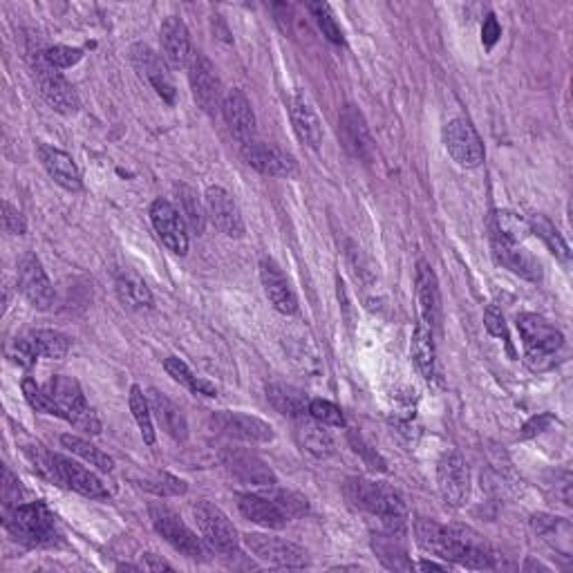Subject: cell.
Instances as JSON below:
<instances>
[{
	"label": "cell",
	"mask_w": 573,
	"mask_h": 573,
	"mask_svg": "<svg viewBox=\"0 0 573 573\" xmlns=\"http://www.w3.org/2000/svg\"><path fill=\"white\" fill-rule=\"evenodd\" d=\"M419 547L435 556L455 562L466 569H495L497 556L491 544L468 526H444L435 520L419 518L415 522Z\"/></svg>",
	"instance_id": "6da1fadb"
},
{
	"label": "cell",
	"mask_w": 573,
	"mask_h": 573,
	"mask_svg": "<svg viewBox=\"0 0 573 573\" xmlns=\"http://www.w3.org/2000/svg\"><path fill=\"white\" fill-rule=\"evenodd\" d=\"M345 495L354 506L377 515L385 531L399 535L406 531V504L392 486L370 482V479H350L345 484Z\"/></svg>",
	"instance_id": "7a4b0ae2"
},
{
	"label": "cell",
	"mask_w": 573,
	"mask_h": 573,
	"mask_svg": "<svg viewBox=\"0 0 573 573\" xmlns=\"http://www.w3.org/2000/svg\"><path fill=\"white\" fill-rule=\"evenodd\" d=\"M518 330L524 343V354L529 368L535 372H544L553 368L556 354L565 345V336L556 330L549 321H544L538 314L518 316Z\"/></svg>",
	"instance_id": "3957f363"
},
{
	"label": "cell",
	"mask_w": 573,
	"mask_h": 573,
	"mask_svg": "<svg viewBox=\"0 0 573 573\" xmlns=\"http://www.w3.org/2000/svg\"><path fill=\"white\" fill-rule=\"evenodd\" d=\"M5 529L27 547H48L56 542V518L41 502L5 509Z\"/></svg>",
	"instance_id": "277c9868"
},
{
	"label": "cell",
	"mask_w": 573,
	"mask_h": 573,
	"mask_svg": "<svg viewBox=\"0 0 573 573\" xmlns=\"http://www.w3.org/2000/svg\"><path fill=\"white\" fill-rule=\"evenodd\" d=\"M48 392L63 410V419H68L74 428L88 432V435H99L101 421L95 415V410L88 406L86 394H83L77 381L63 377V374H56L48 383Z\"/></svg>",
	"instance_id": "5b68a950"
},
{
	"label": "cell",
	"mask_w": 573,
	"mask_h": 573,
	"mask_svg": "<svg viewBox=\"0 0 573 573\" xmlns=\"http://www.w3.org/2000/svg\"><path fill=\"white\" fill-rule=\"evenodd\" d=\"M150 520H153L155 531L171 544L175 551L191 560H206V549L202 540L182 522L180 515L162 504H150Z\"/></svg>",
	"instance_id": "8992f818"
},
{
	"label": "cell",
	"mask_w": 573,
	"mask_h": 573,
	"mask_svg": "<svg viewBox=\"0 0 573 573\" xmlns=\"http://www.w3.org/2000/svg\"><path fill=\"white\" fill-rule=\"evenodd\" d=\"M193 515L204 542L209 544L213 551L224 553V556L238 551L240 538L236 526L231 524V520L218 509V506L202 500L193 506Z\"/></svg>",
	"instance_id": "52a82bcc"
},
{
	"label": "cell",
	"mask_w": 573,
	"mask_h": 573,
	"mask_svg": "<svg viewBox=\"0 0 573 573\" xmlns=\"http://www.w3.org/2000/svg\"><path fill=\"white\" fill-rule=\"evenodd\" d=\"M189 81L193 97L206 115H215L222 108V83L215 65L202 52H193L189 63Z\"/></svg>",
	"instance_id": "ba28073f"
},
{
	"label": "cell",
	"mask_w": 573,
	"mask_h": 573,
	"mask_svg": "<svg viewBox=\"0 0 573 573\" xmlns=\"http://www.w3.org/2000/svg\"><path fill=\"white\" fill-rule=\"evenodd\" d=\"M244 544L260 558L262 562H269L274 567H289L298 569L307 565V553L300 549L298 544L287 542L283 538H274V535H262V533H249L244 535Z\"/></svg>",
	"instance_id": "9c48e42d"
},
{
	"label": "cell",
	"mask_w": 573,
	"mask_h": 573,
	"mask_svg": "<svg viewBox=\"0 0 573 573\" xmlns=\"http://www.w3.org/2000/svg\"><path fill=\"white\" fill-rule=\"evenodd\" d=\"M34 79L36 83H39L41 95L56 112L72 115V112L79 110L81 101H79L77 90L72 88V83L65 79L61 72H56L52 65H48V61H45L43 56L34 63Z\"/></svg>",
	"instance_id": "30bf717a"
},
{
	"label": "cell",
	"mask_w": 573,
	"mask_h": 573,
	"mask_svg": "<svg viewBox=\"0 0 573 573\" xmlns=\"http://www.w3.org/2000/svg\"><path fill=\"white\" fill-rule=\"evenodd\" d=\"M444 144L450 157L462 168H477L484 162V144L471 121L453 119L444 130Z\"/></svg>",
	"instance_id": "8fae6325"
},
{
	"label": "cell",
	"mask_w": 573,
	"mask_h": 573,
	"mask_svg": "<svg viewBox=\"0 0 573 573\" xmlns=\"http://www.w3.org/2000/svg\"><path fill=\"white\" fill-rule=\"evenodd\" d=\"M150 220H153L159 240L173 253H177V256H186V251H189V233H186V222L182 213L177 211L171 202L159 197V200H155L153 206H150Z\"/></svg>",
	"instance_id": "7c38bea8"
},
{
	"label": "cell",
	"mask_w": 573,
	"mask_h": 573,
	"mask_svg": "<svg viewBox=\"0 0 573 573\" xmlns=\"http://www.w3.org/2000/svg\"><path fill=\"white\" fill-rule=\"evenodd\" d=\"M222 464L227 466V471L238 477L242 484L271 488L276 484V473L267 466L265 459H260L251 450L242 448H224L222 450Z\"/></svg>",
	"instance_id": "4fadbf2b"
},
{
	"label": "cell",
	"mask_w": 573,
	"mask_h": 573,
	"mask_svg": "<svg viewBox=\"0 0 573 573\" xmlns=\"http://www.w3.org/2000/svg\"><path fill=\"white\" fill-rule=\"evenodd\" d=\"M211 426L231 439L247 441V444H267L274 439V428L258 417L242 415V412H215Z\"/></svg>",
	"instance_id": "5bb4252c"
},
{
	"label": "cell",
	"mask_w": 573,
	"mask_h": 573,
	"mask_svg": "<svg viewBox=\"0 0 573 573\" xmlns=\"http://www.w3.org/2000/svg\"><path fill=\"white\" fill-rule=\"evenodd\" d=\"M18 289L21 294L30 300V305L36 309H50L54 305V287L50 283L48 274L41 265V260L34 253H27L23 260L18 262Z\"/></svg>",
	"instance_id": "9a60e30c"
},
{
	"label": "cell",
	"mask_w": 573,
	"mask_h": 573,
	"mask_svg": "<svg viewBox=\"0 0 573 573\" xmlns=\"http://www.w3.org/2000/svg\"><path fill=\"white\" fill-rule=\"evenodd\" d=\"M439 493L450 506H462L468 497V466L459 450H448L437 464Z\"/></svg>",
	"instance_id": "2e32d148"
},
{
	"label": "cell",
	"mask_w": 573,
	"mask_h": 573,
	"mask_svg": "<svg viewBox=\"0 0 573 573\" xmlns=\"http://www.w3.org/2000/svg\"><path fill=\"white\" fill-rule=\"evenodd\" d=\"M206 215H209L215 229L224 233L227 238L244 236V220L233 197L222 189V186H209L204 193Z\"/></svg>",
	"instance_id": "e0dca14e"
},
{
	"label": "cell",
	"mask_w": 573,
	"mask_h": 573,
	"mask_svg": "<svg viewBox=\"0 0 573 573\" xmlns=\"http://www.w3.org/2000/svg\"><path fill=\"white\" fill-rule=\"evenodd\" d=\"M242 157H244V162H247L251 168H256V171L262 175L289 177L296 173L294 157L285 153L283 148L258 142V139H253V142L242 146Z\"/></svg>",
	"instance_id": "ac0fdd59"
},
{
	"label": "cell",
	"mask_w": 573,
	"mask_h": 573,
	"mask_svg": "<svg viewBox=\"0 0 573 573\" xmlns=\"http://www.w3.org/2000/svg\"><path fill=\"white\" fill-rule=\"evenodd\" d=\"M338 135H341L343 146L350 150V155L363 159V162H372L374 142L368 124H365L361 110L352 103H347L341 115H338Z\"/></svg>",
	"instance_id": "d6986e66"
},
{
	"label": "cell",
	"mask_w": 573,
	"mask_h": 573,
	"mask_svg": "<svg viewBox=\"0 0 573 573\" xmlns=\"http://www.w3.org/2000/svg\"><path fill=\"white\" fill-rule=\"evenodd\" d=\"M130 59H133L137 72L142 74L150 86H153V90L159 97H162L166 103H175L177 92L171 81V74L166 72L164 61L159 59V56L150 50L148 45H142V43L133 45V50H130Z\"/></svg>",
	"instance_id": "ffe728a7"
},
{
	"label": "cell",
	"mask_w": 573,
	"mask_h": 573,
	"mask_svg": "<svg viewBox=\"0 0 573 573\" xmlns=\"http://www.w3.org/2000/svg\"><path fill=\"white\" fill-rule=\"evenodd\" d=\"M222 115L227 119V126L238 139L240 146L256 139V115H253L251 101L242 90H229L222 101Z\"/></svg>",
	"instance_id": "44dd1931"
},
{
	"label": "cell",
	"mask_w": 573,
	"mask_h": 573,
	"mask_svg": "<svg viewBox=\"0 0 573 573\" xmlns=\"http://www.w3.org/2000/svg\"><path fill=\"white\" fill-rule=\"evenodd\" d=\"M159 43H162V54L164 61L171 65L173 70L186 68L191 63V36L182 18L168 16L162 23V30H159Z\"/></svg>",
	"instance_id": "7402d4cb"
},
{
	"label": "cell",
	"mask_w": 573,
	"mask_h": 573,
	"mask_svg": "<svg viewBox=\"0 0 573 573\" xmlns=\"http://www.w3.org/2000/svg\"><path fill=\"white\" fill-rule=\"evenodd\" d=\"M417 298L421 309V321H424L432 332L441 327V294L439 283L432 267L426 260L417 262Z\"/></svg>",
	"instance_id": "603a6c76"
},
{
	"label": "cell",
	"mask_w": 573,
	"mask_h": 573,
	"mask_svg": "<svg viewBox=\"0 0 573 573\" xmlns=\"http://www.w3.org/2000/svg\"><path fill=\"white\" fill-rule=\"evenodd\" d=\"M56 471H59V484L72 488V491L86 495L90 500H106L108 497L101 479L95 473H90L88 468L72 462V459L56 455Z\"/></svg>",
	"instance_id": "cb8c5ba5"
},
{
	"label": "cell",
	"mask_w": 573,
	"mask_h": 573,
	"mask_svg": "<svg viewBox=\"0 0 573 573\" xmlns=\"http://www.w3.org/2000/svg\"><path fill=\"white\" fill-rule=\"evenodd\" d=\"M260 278H262V285H265V294L269 298V303L274 305L276 312L285 314V316L298 312V300H296L294 289L289 287V280L285 278L283 271L276 267V262L262 260Z\"/></svg>",
	"instance_id": "d4e9b609"
},
{
	"label": "cell",
	"mask_w": 573,
	"mask_h": 573,
	"mask_svg": "<svg viewBox=\"0 0 573 573\" xmlns=\"http://www.w3.org/2000/svg\"><path fill=\"white\" fill-rule=\"evenodd\" d=\"M36 153H39L43 168L48 171V175L56 184L63 186L65 191H81V186H83L81 173L68 153H63V150L48 146V144H39Z\"/></svg>",
	"instance_id": "484cf974"
},
{
	"label": "cell",
	"mask_w": 573,
	"mask_h": 573,
	"mask_svg": "<svg viewBox=\"0 0 573 573\" xmlns=\"http://www.w3.org/2000/svg\"><path fill=\"white\" fill-rule=\"evenodd\" d=\"M491 242H493V253H495V258L500 260V265L513 271V274L531 280V283H540L542 265H540L538 258H533L529 251L520 247V244L504 242L495 236H491Z\"/></svg>",
	"instance_id": "4316f807"
},
{
	"label": "cell",
	"mask_w": 573,
	"mask_h": 573,
	"mask_svg": "<svg viewBox=\"0 0 573 573\" xmlns=\"http://www.w3.org/2000/svg\"><path fill=\"white\" fill-rule=\"evenodd\" d=\"M289 117L298 139L309 148H318L323 142V126L303 92H294L289 99Z\"/></svg>",
	"instance_id": "83f0119b"
},
{
	"label": "cell",
	"mask_w": 573,
	"mask_h": 573,
	"mask_svg": "<svg viewBox=\"0 0 573 573\" xmlns=\"http://www.w3.org/2000/svg\"><path fill=\"white\" fill-rule=\"evenodd\" d=\"M148 403H150V412H153L157 424L162 426L168 437H173L175 441H186L189 437V424H186V417L180 406L166 397L164 392H159L155 388H150L146 392Z\"/></svg>",
	"instance_id": "f1b7e54d"
},
{
	"label": "cell",
	"mask_w": 573,
	"mask_h": 573,
	"mask_svg": "<svg viewBox=\"0 0 573 573\" xmlns=\"http://www.w3.org/2000/svg\"><path fill=\"white\" fill-rule=\"evenodd\" d=\"M238 509L244 518L260 526H267V529H283V526L289 522V515L280 509V504L262 495H253V493L240 495Z\"/></svg>",
	"instance_id": "f546056e"
},
{
	"label": "cell",
	"mask_w": 573,
	"mask_h": 573,
	"mask_svg": "<svg viewBox=\"0 0 573 573\" xmlns=\"http://www.w3.org/2000/svg\"><path fill=\"white\" fill-rule=\"evenodd\" d=\"M267 399L280 415L300 419L309 415V399L303 390L294 388V385L285 383H271L267 385Z\"/></svg>",
	"instance_id": "4dcf8cb0"
},
{
	"label": "cell",
	"mask_w": 573,
	"mask_h": 573,
	"mask_svg": "<svg viewBox=\"0 0 573 573\" xmlns=\"http://www.w3.org/2000/svg\"><path fill=\"white\" fill-rule=\"evenodd\" d=\"M298 428H296V437L300 441L307 453H312L316 457H330L334 453V439L330 432L323 428L321 421H309L307 417H300Z\"/></svg>",
	"instance_id": "1f68e13d"
},
{
	"label": "cell",
	"mask_w": 573,
	"mask_h": 573,
	"mask_svg": "<svg viewBox=\"0 0 573 573\" xmlns=\"http://www.w3.org/2000/svg\"><path fill=\"white\" fill-rule=\"evenodd\" d=\"M36 359H65L70 352V338L54 330H34L25 336Z\"/></svg>",
	"instance_id": "d6a6232c"
},
{
	"label": "cell",
	"mask_w": 573,
	"mask_h": 573,
	"mask_svg": "<svg viewBox=\"0 0 573 573\" xmlns=\"http://www.w3.org/2000/svg\"><path fill=\"white\" fill-rule=\"evenodd\" d=\"M410 354L419 372L426 379H432V374H435V336H432V330L424 321L417 323L415 334H412Z\"/></svg>",
	"instance_id": "836d02e7"
},
{
	"label": "cell",
	"mask_w": 573,
	"mask_h": 573,
	"mask_svg": "<svg viewBox=\"0 0 573 573\" xmlns=\"http://www.w3.org/2000/svg\"><path fill=\"white\" fill-rule=\"evenodd\" d=\"M372 547L377 551V556L388 569H401V571H410L415 569V565L406 558V551L401 547V535L385 531L383 535H374Z\"/></svg>",
	"instance_id": "e575fe53"
},
{
	"label": "cell",
	"mask_w": 573,
	"mask_h": 573,
	"mask_svg": "<svg viewBox=\"0 0 573 573\" xmlns=\"http://www.w3.org/2000/svg\"><path fill=\"white\" fill-rule=\"evenodd\" d=\"M533 529L544 542L551 544L553 549H558L562 553H569V549H571V526L567 520L551 518V515H535Z\"/></svg>",
	"instance_id": "d590c367"
},
{
	"label": "cell",
	"mask_w": 573,
	"mask_h": 573,
	"mask_svg": "<svg viewBox=\"0 0 573 573\" xmlns=\"http://www.w3.org/2000/svg\"><path fill=\"white\" fill-rule=\"evenodd\" d=\"M493 236L511 244H522L531 236V224L513 211H497L493 222Z\"/></svg>",
	"instance_id": "8d00e7d4"
},
{
	"label": "cell",
	"mask_w": 573,
	"mask_h": 573,
	"mask_svg": "<svg viewBox=\"0 0 573 573\" xmlns=\"http://www.w3.org/2000/svg\"><path fill=\"white\" fill-rule=\"evenodd\" d=\"M531 233H535L544 244H547V249L556 256L560 262H569L571 258V251H569V244L562 238V233L556 229V224H553L549 218H544V215H533L531 218Z\"/></svg>",
	"instance_id": "74e56055"
},
{
	"label": "cell",
	"mask_w": 573,
	"mask_h": 573,
	"mask_svg": "<svg viewBox=\"0 0 573 573\" xmlns=\"http://www.w3.org/2000/svg\"><path fill=\"white\" fill-rule=\"evenodd\" d=\"M164 370L168 372V377H173L177 383L184 385V388H189L193 394L215 397V385H211L209 381H204L200 377H195L189 365H186L182 359H177V356H168V359L164 361Z\"/></svg>",
	"instance_id": "f35d334b"
},
{
	"label": "cell",
	"mask_w": 573,
	"mask_h": 573,
	"mask_svg": "<svg viewBox=\"0 0 573 573\" xmlns=\"http://www.w3.org/2000/svg\"><path fill=\"white\" fill-rule=\"evenodd\" d=\"M61 444L68 450H72L74 455H79L83 462H88L90 466L99 468V471H103V473H110L112 466H115V462H112V457H108L106 453H103V450H99L97 446H92L90 441L81 439L77 435H63Z\"/></svg>",
	"instance_id": "ab89813d"
},
{
	"label": "cell",
	"mask_w": 573,
	"mask_h": 573,
	"mask_svg": "<svg viewBox=\"0 0 573 573\" xmlns=\"http://www.w3.org/2000/svg\"><path fill=\"white\" fill-rule=\"evenodd\" d=\"M117 291L121 300L133 309H150L153 307V294L146 283L135 274H124L117 280Z\"/></svg>",
	"instance_id": "60d3db41"
},
{
	"label": "cell",
	"mask_w": 573,
	"mask_h": 573,
	"mask_svg": "<svg viewBox=\"0 0 573 573\" xmlns=\"http://www.w3.org/2000/svg\"><path fill=\"white\" fill-rule=\"evenodd\" d=\"M175 191H177V197H180V213L184 215V222L189 224L197 236H202L204 227H206V213H204L206 206L200 204L191 186L180 184V186H175Z\"/></svg>",
	"instance_id": "b9f144b4"
},
{
	"label": "cell",
	"mask_w": 573,
	"mask_h": 573,
	"mask_svg": "<svg viewBox=\"0 0 573 573\" xmlns=\"http://www.w3.org/2000/svg\"><path fill=\"white\" fill-rule=\"evenodd\" d=\"M128 403H130V412H133V417L137 421L139 432H142L144 441L148 446H153L155 444V428H153V417H150L153 412H150L148 397L144 394V390L139 388V385H133V388H130Z\"/></svg>",
	"instance_id": "7bdbcfd3"
},
{
	"label": "cell",
	"mask_w": 573,
	"mask_h": 573,
	"mask_svg": "<svg viewBox=\"0 0 573 573\" xmlns=\"http://www.w3.org/2000/svg\"><path fill=\"white\" fill-rule=\"evenodd\" d=\"M307 9L316 18V23H318V27H321V32H323V36H325L327 41L334 43V45H343L345 43L343 30H341V25L336 23V18H334V12H332L330 5H327V3H309Z\"/></svg>",
	"instance_id": "ee69618b"
},
{
	"label": "cell",
	"mask_w": 573,
	"mask_h": 573,
	"mask_svg": "<svg viewBox=\"0 0 573 573\" xmlns=\"http://www.w3.org/2000/svg\"><path fill=\"white\" fill-rule=\"evenodd\" d=\"M21 388H23V394H25V399L30 406L36 410V412H43V415H54V417H63V410L59 408V403H56L52 399V394L50 392H43L39 385H36L34 379H23L21 383Z\"/></svg>",
	"instance_id": "f6af8a7d"
},
{
	"label": "cell",
	"mask_w": 573,
	"mask_h": 573,
	"mask_svg": "<svg viewBox=\"0 0 573 573\" xmlns=\"http://www.w3.org/2000/svg\"><path fill=\"white\" fill-rule=\"evenodd\" d=\"M142 488H146V491L150 493H155L159 497H175V495H184L186 493V482L184 479H177L173 475H168V473H162V475H157L153 479H142V484H139Z\"/></svg>",
	"instance_id": "bcb514c9"
},
{
	"label": "cell",
	"mask_w": 573,
	"mask_h": 573,
	"mask_svg": "<svg viewBox=\"0 0 573 573\" xmlns=\"http://www.w3.org/2000/svg\"><path fill=\"white\" fill-rule=\"evenodd\" d=\"M309 417L321 421L323 426H336V428L345 426V417H343L341 408L334 406L332 401H325V399L309 401Z\"/></svg>",
	"instance_id": "7dc6e473"
},
{
	"label": "cell",
	"mask_w": 573,
	"mask_h": 573,
	"mask_svg": "<svg viewBox=\"0 0 573 573\" xmlns=\"http://www.w3.org/2000/svg\"><path fill=\"white\" fill-rule=\"evenodd\" d=\"M43 59L48 61V65H52L54 70H65L83 59V50L68 48V45H54V48L43 52Z\"/></svg>",
	"instance_id": "c3c4849f"
},
{
	"label": "cell",
	"mask_w": 573,
	"mask_h": 573,
	"mask_svg": "<svg viewBox=\"0 0 573 573\" xmlns=\"http://www.w3.org/2000/svg\"><path fill=\"white\" fill-rule=\"evenodd\" d=\"M3 227L9 236H25V231H27V222L23 218V213L9 202L3 204Z\"/></svg>",
	"instance_id": "681fc988"
},
{
	"label": "cell",
	"mask_w": 573,
	"mask_h": 573,
	"mask_svg": "<svg viewBox=\"0 0 573 573\" xmlns=\"http://www.w3.org/2000/svg\"><path fill=\"white\" fill-rule=\"evenodd\" d=\"M484 327L488 330V334L495 336V338H502V341H509V332H506V323H504V316L500 309L495 305H488L486 312H484Z\"/></svg>",
	"instance_id": "f907efd6"
},
{
	"label": "cell",
	"mask_w": 573,
	"mask_h": 573,
	"mask_svg": "<svg viewBox=\"0 0 573 573\" xmlns=\"http://www.w3.org/2000/svg\"><path fill=\"white\" fill-rule=\"evenodd\" d=\"M21 497H23L21 486H18V482L14 479V475L9 473L7 468H5V484H3V500H5V509H12V506H18V504H21Z\"/></svg>",
	"instance_id": "816d5d0a"
},
{
	"label": "cell",
	"mask_w": 573,
	"mask_h": 573,
	"mask_svg": "<svg viewBox=\"0 0 573 573\" xmlns=\"http://www.w3.org/2000/svg\"><path fill=\"white\" fill-rule=\"evenodd\" d=\"M500 36H502L500 23H497V18L493 14H488L484 25H482V43H484V48L491 50L493 45L500 41Z\"/></svg>",
	"instance_id": "f5cc1de1"
},
{
	"label": "cell",
	"mask_w": 573,
	"mask_h": 573,
	"mask_svg": "<svg viewBox=\"0 0 573 573\" xmlns=\"http://www.w3.org/2000/svg\"><path fill=\"white\" fill-rule=\"evenodd\" d=\"M553 421V417L551 415H540V417H533L529 424L524 426V432L522 435L524 437H533V435H538V432H542L544 428H547L549 424Z\"/></svg>",
	"instance_id": "db71d44e"
},
{
	"label": "cell",
	"mask_w": 573,
	"mask_h": 573,
	"mask_svg": "<svg viewBox=\"0 0 573 573\" xmlns=\"http://www.w3.org/2000/svg\"><path fill=\"white\" fill-rule=\"evenodd\" d=\"M144 569H150V571H162V569H168L171 571L173 567L168 565V562L164 560H157L153 553H146V558H144Z\"/></svg>",
	"instance_id": "11a10c76"
},
{
	"label": "cell",
	"mask_w": 573,
	"mask_h": 573,
	"mask_svg": "<svg viewBox=\"0 0 573 573\" xmlns=\"http://www.w3.org/2000/svg\"><path fill=\"white\" fill-rule=\"evenodd\" d=\"M417 567H419L421 571H448V565H437V562H428V560L419 562Z\"/></svg>",
	"instance_id": "9f6ffc18"
}]
</instances>
